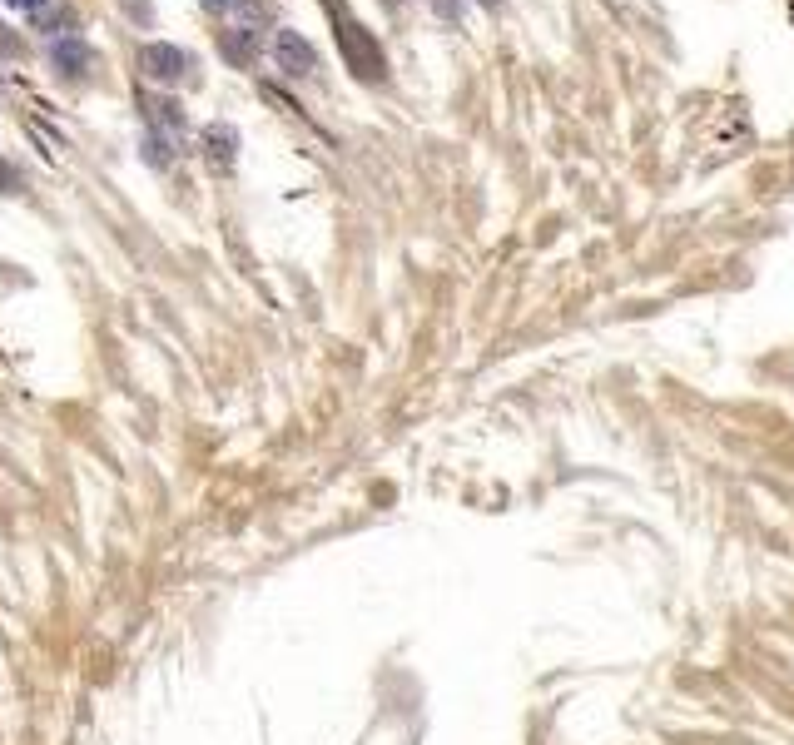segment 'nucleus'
<instances>
[{"label": "nucleus", "instance_id": "f257e3e1", "mask_svg": "<svg viewBox=\"0 0 794 745\" xmlns=\"http://www.w3.org/2000/svg\"><path fill=\"white\" fill-rule=\"evenodd\" d=\"M338 45H343V60L353 65V75H363V80H383V75H388L383 45H378L353 15H343V10H338Z\"/></svg>", "mask_w": 794, "mask_h": 745}, {"label": "nucleus", "instance_id": "f03ea898", "mask_svg": "<svg viewBox=\"0 0 794 745\" xmlns=\"http://www.w3.org/2000/svg\"><path fill=\"white\" fill-rule=\"evenodd\" d=\"M184 50L179 45H164V40H154V45H144L139 50V70L149 75V80H159V85H169V80H179L184 75Z\"/></svg>", "mask_w": 794, "mask_h": 745}, {"label": "nucleus", "instance_id": "7ed1b4c3", "mask_svg": "<svg viewBox=\"0 0 794 745\" xmlns=\"http://www.w3.org/2000/svg\"><path fill=\"white\" fill-rule=\"evenodd\" d=\"M273 55H278V65H283L288 75H313V65H318L313 45H308L298 30H278V35H273Z\"/></svg>", "mask_w": 794, "mask_h": 745}, {"label": "nucleus", "instance_id": "20e7f679", "mask_svg": "<svg viewBox=\"0 0 794 745\" xmlns=\"http://www.w3.org/2000/svg\"><path fill=\"white\" fill-rule=\"evenodd\" d=\"M234 154H239V130L234 125H209L204 130V159L214 169H234Z\"/></svg>", "mask_w": 794, "mask_h": 745}, {"label": "nucleus", "instance_id": "39448f33", "mask_svg": "<svg viewBox=\"0 0 794 745\" xmlns=\"http://www.w3.org/2000/svg\"><path fill=\"white\" fill-rule=\"evenodd\" d=\"M50 60H55L65 75H80V70L90 65V50H85V40L75 35V40H60V45H50Z\"/></svg>", "mask_w": 794, "mask_h": 745}, {"label": "nucleus", "instance_id": "423d86ee", "mask_svg": "<svg viewBox=\"0 0 794 745\" xmlns=\"http://www.w3.org/2000/svg\"><path fill=\"white\" fill-rule=\"evenodd\" d=\"M5 5H10V10H40L45 0H5Z\"/></svg>", "mask_w": 794, "mask_h": 745}, {"label": "nucleus", "instance_id": "0eeeda50", "mask_svg": "<svg viewBox=\"0 0 794 745\" xmlns=\"http://www.w3.org/2000/svg\"><path fill=\"white\" fill-rule=\"evenodd\" d=\"M204 5H209V10H229L234 0H204Z\"/></svg>", "mask_w": 794, "mask_h": 745}, {"label": "nucleus", "instance_id": "6e6552de", "mask_svg": "<svg viewBox=\"0 0 794 745\" xmlns=\"http://www.w3.org/2000/svg\"><path fill=\"white\" fill-rule=\"evenodd\" d=\"M482 5H502V0H482Z\"/></svg>", "mask_w": 794, "mask_h": 745}]
</instances>
